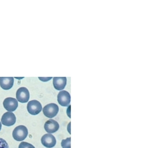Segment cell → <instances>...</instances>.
Here are the masks:
<instances>
[{
    "label": "cell",
    "instance_id": "3957f363",
    "mask_svg": "<svg viewBox=\"0 0 154 148\" xmlns=\"http://www.w3.org/2000/svg\"><path fill=\"white\" fill-rule=\"evenodd\" d=\"M27 108L29 113L32 115H36L41 111L42 107L41 104L38 101L33 100L28 102Z\"/></svg>",
    "mask_w": 154,
    "mask_h": 148
},
{
    "label": "cell",
    "instance_id": "30bf717a",
    "mask_svg": "<svg viewBox=\"0 0 154 148\" xmlns=\"http://www.w3.org/2000/svg\"><path fill=\"white\" fill-rule=\"evenodd\" d=\"M66 84V77H54L53 84L54 88L59 90L64 89Z\"/></svg>",
    "mask_w": 154,
    "mask_h": 148
},
{
    "label": "cell",
    "instance_id": "5bb4252c",
    "mask_svg": "<svg viewBox=\"0 0 154 148\" xmlns=\"http://www.w3.org/2000/svg\"><path fill=\"white\" fill-rule=\"evenodd\" d=\"M0 148H9L8 145L4 139L0 138Z\"/></svg>",
    "mask_w": 154,
    "mask_h": 148
},
{
    "label": "cell",
    "instance_id": "7c38bea8",
    "mask_svg": "<svg viewBox=\"0 0 154 148\" xmlns=\"http://www.w3.org/2000/svg\"><path fill=\"white\" fill-rule=\"evenodd\" d=\"M71 137L63 139L61 142V145L63 148H71Z\"/></svg>",
    "mask_w": 154,
    "mask_h": 148
},
{
    "label": "cell",
    "instance_id": "277c9868",
    "mask_svg": "<svg viewBox=\"0 0 154 148\" xmlns=\"http://www.w3.org/2000/svg\"><path fill=\"white\" fill-rule=\"evenodd\" d=\"M16 97L17 100L20 102H27L29 98V93L28 90L25 87H20L16 92Z\"/></svg>",
    "mask_w": 154,
    "mask_h": 148
},
{
    "label": "cell",
    "instance_id": "9a60e30c",
    "mask_svg": "<svg viewBox=\"0 0 154 148\" xmlns=\"http://www.w3.org/2000/svg\"><path fill=\"white\" fill-rule=\"evenodd\" d=\"M2 126V125L1 123L0 122V130H1V129Z\"/></svg>",
    "mask_w": 154,
    "mask_h": 148
},
{
    "label": "cell",
    "instance_id": "ba28073f",
    "mask_svg": "<svg viewBox=\"0 0 154 148\" xmlns=\"http://www.w3.org/2000/svg\"><path fill=\"white\" fill-rule=\"evenodd\" d=\"M3 105L4 108L7 111L12 112L17 108L18 106V102L15 98L8 97L4 99Z\"/></svg>",
    "mask_w": 154,
    "mask_h": 148
},
{
    "label": "cell",
    "instance_id": "5b68a950",
    "mask_svg": "<svg viewBox=\"0 0 154 148\" xmlns=\"http://www.w3.org/2000/svg\"><path fill=\"white\" fill-rule=\"evenodd\" d=\"M57 98L59 103L63 106H67L70 102V95L66 90L60 91L57 95Z\"/></svg>",
    "mask_w": 154,
    "mask_h": 148
},
{
    "label": "cell",
    "instance_id": "6da1fadb",
    "mask_svg": "<svg viewBox=\"0 0 154 148\" xmlns=\"http://www.w3.org/2000/svg\"><path fill=\"white\" fill-rule=\"evenodd\" d=\"M28 134V131L26 127L23 125H19L14 130L12 136L16 141H21L24 140Z\"/></svg>",
    "mask_w": 154,
    "mask_h": 148
},
{
    "label": "cell",
    "instance_id": "8fae6325",
    "mask_svg": "<svg viewBox=\"0 0 154 148\" xmlns=\"http://www.w3.org/2000/svg\"><path fill=\"white\" fill-rule=\"evenodd\" d=\"M14 78L13 77H0V86L3 89L8 90L13 86Z\"/></svg>",
    "mask_w": 154,
    "mask_h": 148
},
{
    "label": "cell",
    "instance_id": "8992f818",
    "mask_svg": "<svg viewBox=\"0 0 154 148\" xmlns=\"http://www.w3.org/2000/svg\"><path fill=\"white\" fill-rule=\"evenodd\" d=\"M1 121L4 125L8 126H11L15 123L16 117L13 113L7 112L2 115Z\"/></svg>",
    "mask_w": 154,
    "mask_h": 148
},
{
    "label": "cell",
    "instance_id": "7a4b0ae2",
    "mask_svg": "<svg viewBox=\"0 0 154 148\" xmlns=\"http://www.w3.org/2000/svg\"><path fill=\"white\" fill-rule=\"evenodd\" d=\"M59 110L57 105L54 103H51L44 107L43 109V112L45 116L52 118L57 115Z\"/></svg>",
    "mask_w": 154,
    "mask_h": 148
},
{
    "label": "cell",
    "instance_id": "52a82bcc",
    "mask_svg": "<svg viewBox=\"0 0 154 148\" xmlns=\"http://www.w3.org/2000/svg\"><path fill=\"white\" fill-rule=\"evenodd\" d=\"M41 141L43 146L48 148L53 147L56 143L55 137L50 134H46L43 135L41 139Z\"/></svg>",
    "mask_w": 154,
    "mask_h": 148
},
{
    "label": "cell",
    "instance_id": "4fadbf2b",
    "mask_svg": "<svg viewBox=\"0 0 154 148\" xmlns=\"http://www.w3.org/2000/svg\"><path fill=\"white\" fill-rule=\"evenodd\" d=\"M18 148H35V147L31 144L23 141L20 144Z\"/></svg>",
    "mask_w": 154,
    "mask_h": 148
},
{
    "label": "cell",
    "instance_id": "9c48e42d",
    "mask_svg": "<svg viewBox=\"0 0 154 148\" xmlns=\"http://www.w3.org/2000/svg\"><path fill=\"white\" fill-rule=\"evenodd\" d=\"M44 128L46 132L50 133H52L58 130L59 125L56 121L53 119H50L45 123Z\"/></svg>",
    "mask_w": 154,
    "mask_h": 148
}]
</instances>
